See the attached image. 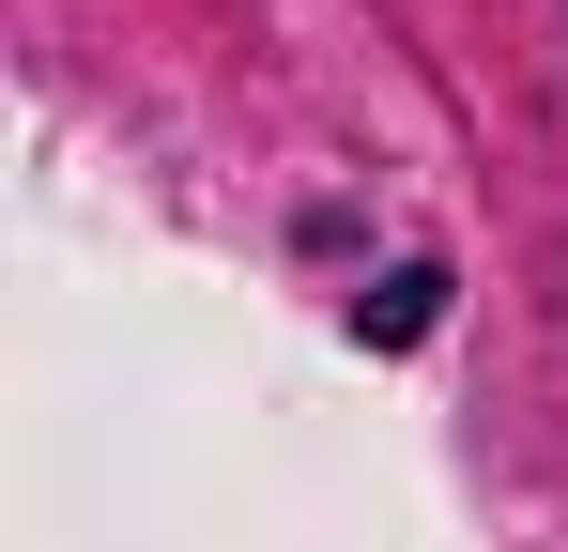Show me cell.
<instances>
[{
  "instance_id": "obj_1",
  "label": "cell",
  "mask_w": 568,
  "mask_h": 552,
  "mask_svg": "<svg viewBox=\"0 0 568 552\" xmlns=\"http://www.w3.org/2000/svg\"><path fill=\"white\" fill-rule=\"evenodd\" d=\"M430 307H446V276H430V262H399L369 307H354V338H384V354H399V338H430Z\"/></svg>"
}]
</instances>
